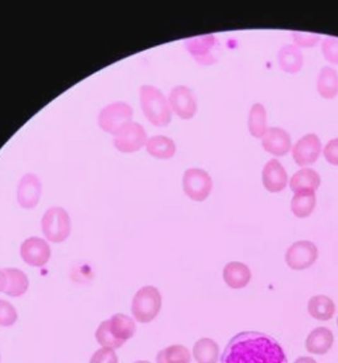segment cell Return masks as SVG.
Here are the masks:
<instances>
[{
	"label": "cell",
	"instance_id": "1",
	"mask_svg": "<svg viewBox=\"0 0 338 363\" xmlns=\"http://www.w3.org/2000/svg\"><path fill=\"white\" fill-rule=\"evenodd\" d=\"M221 363H289V359L274 337L259 332H242L226 345Z\"/></svg>",
	"mask_w": 338,
	"mask_h": 363
},
{
	"label": "cell",
	"instance_id": "2",
	"mask_svg": "<svg viewBox=\"0 0 338 363\" xmlns=\"http://www.w3.org/2000/svg\"><path fill=\"white\" fill-rule=\"evenodd\" d=\"M140 106L144 116L158 128L167 126L172 120V109L168 99L152 85H143L139 91Z\"/></svg>",
	"mask_w": 338,
	"mask_h": 363
},
{
	"label": "cell",
	"instance_id": "3",
	"mask_svg": "<svg viewBox=\"0 0 338 363\" xmlns=\"http://www.w3.org/2000/svg\"><path fill=\"white\" fill-rule=\"evenodd\" d=\"M161 309V294L155 286L140 288L131 303V312L135 321L148 323L153 321Z\"/></svg>",
	"mask_w": 338,
	"mask_h": 363
},
{
	"label": "cell",
	"instance_id": "4",
	"mask_svg": "<svg viewBox=\"0 0 338 363\" xmlns=\"http://www.w3.org/2000/svg\"><path fill=\"white\" fill-rule=\"evenodd\" d=\"M44 236L52 242H65L71 231L69 213L61 207H52L44 213L41 220Z\"/></svg>",
	"mask_w": 338,
	"mask_h": 363
},
{
	"label": "cell",
	"instance_id": "5",
	"mask_svg": "<svg viewBox=\"0 0 338 363\" xmlns=\"http://www.w3.org/2000/svg\"><path fill=\"white\" fill-rule=\"evenodd\" d=\"M134 111L126 102H112L105 106L98 116V125L105 133L117 135L126 125H129Z\"/></svg>",
	"mask_w": 338,
	"mask_h": 363
},
{
	"label": "cell",
	"instance_id": "6",
	"mask_svg": "<svg viewBox=\"0 0 338 363\" xmlns=\"http://www.w3.org/2000/svg\"><path fill=\"white\" fill-rule=\"evenodd\" d=\"M213 181L202 169H188L182 175V190L194 202H204L211 192Z\"/></svg>",
	"mask_w": 338,
	"mask_h": 363
},
{
	"label": "cell",
	"instance_id": "7",
	"mask_svg": "<svg viewBox=\"0 0 338 363\" xmlns=\"http://www.w3.org/2000/svg\"><path fill=\"white\" fill-rule=\"evenodd\" d=\"M148 142L146 129L138 122H129L114 138L117 150L124 154L139 152Z\"/></svg>",
	"mask_w": 338,
	"mask_h": 363
},
{
	"label": "cell",
	"instance_id": "8",
	"mask_svg": "<svg viewBox=\"0 0 338 363\" xmlns=\"http://www.w3.org/2000/svg\"><path fill=\"white\" fill-rule=\"evenodd\" d=\"M318 257L317 247L308 240L293 242L286 253V262L293 271H304L310 268Z\"/></svg>",
	"mask_w": 338,
	"mask_h": 363
},
{
	"label": "cell",
	"instance_id": "9",
	"mask_svg": "<svg viewBox=\"0 0 338 363\" xmlns=\"http://www.w3.org/2000/svg\"><path fill=\"white\" fill-rule=\"evenodd\" d=\"M187 51L190 56L201 65H211L217 61V55L214 50L218 45V41L214 35H202L197 38H190L184 41Z\"/></svg>",
	"mask_w": 338,
	"mask_h": 363
},
{
	"label": "cell",
	"instance_id": "10",
	"mask_svg": "<svg viewBox=\"0 0 338 363\" xmlns=\"http://www.w3.org/2000/svg\"><path fill=\"white\" fill-rule=\"evenodd\" d=\"M169 106L181 120H190L197 111V101L188 86L180 85L173 88L168 97Z\"/></svg>",
	"mask_w": 338,
	"mask_h": 363
},
{
	"label": "cell",
	"instance_id": "11",
	"mask_svg": "<svg viewBox=\"0 0 338 363\" xmlns=\"http://www.w3.org/2000/svg\"><path fill=\"white\" fill-rule=\"evenodd\" d=\"M21 256L23 262L30 267L40 268L50 259V247L47 240L41 238H30L24 240L21 247Z\"/></svg>",
	"mask_w": 338,
	"mask_h": 363
},
{
	"label": "cell",
	"instance_id": "12",
	"mask_svg": "<svg viewBox=\"0 0 338 363\" xmlns=\"http://www.w3.org/2000/svg\"><path fill=\"white\" fill-rule=\"evenodd\" d=\"M321 154V141L316 134H307L301 137L292 147V157L296 164L307 167L317 161Z\"/></svg>",
	"mask_w": 338,
	"mask_h": 363
},
{
	"label": "cell",
	"instance_id": "13",
	"mask_svg": "<svg viewBox=\"0 0 338 363\" xmlns=\"http://www.w3.org/2000/svg\"><path fill=\"white\" fill-rule=\"evenodd\" d=\"M41 196V182L35 174H25L18 186L16 199L23 208H35Z\"/></svg>",
	"mask_w": 338,
	"mask_h": 363
},
{
	"label": "cell",
	"instance_id": "14",
	"mask_svg": "<svg viewBox=\"0 0 338 363\" xmlns=\"http://www.w3.org/2000/svg\"><path fill=\"white\" fill-rule=\"evenodd\" d=\"M263 184L269 192L283 191L289 184V177L283 164L276 160H271L266 163L262 174Z\"/></svg>",
	"mask_w": 338,
	"mask_h": 363
},
{
	"label": "cell",
	"instance_id": "15",
	"mask_svg": "<svg viewBox=\"0 0 338 363\" xmlns=\"http://www.w3.org/2000/svg\"><path fill=\"white\" fill-rule=\"evenodd\" d=\"M262 145L269 154L275 157H283L291 150L292 142L287 131L280 128H269L262 138Z\"/></svg>",
	"mask_w": 338,
	"mask_h": 363
},
{
	"label": "cell",
	"instance_id": "16",
	"mask_svg": "<svg viewBox=\"0 0 338 363\" xmlns=\"http://www.w3.org/2000/svg\"><path fill=\"white\" fill-rule=\"evenodd\" d=\"M223 280L231 289H242L251 280V271L243 262H231L223 268Z\"/></svg>",
	"mask_w": 338,
	"mask_h": 363
},
{
	"label": "cell",
	"instance_id": "17",
	"mask_svg": "<svg viewBox=\"0 0 338 363\" xmlns=\"http://www.w3.org/2000/svg\"><path fill=\"white\" fill-rule=\"evenodd\" d=\"M333 341H334V337H333L332 330L328 328L321 326V328L313 329L309 333L307 341H305V347H307L308 353L324 355L332 349Z\"/></svg>",
	"mask_w": 338,
	"mask_h": 363
},
{
	"label": "cell",
	"instance_id": "18",
	"mask_svg": "<svg viewBox=\"0 0 338 363\" xmlns=\"http://www.w3.org/2000/svg\"><path fill=\"white\" fill-rule=\"evenodd\" d=\"M279 67L287 73H298L303 67V53L293 44H287L278 53Z\"/></svg>",
	"mask_w": 338,
	"mask_h": 363
},
{
	"label": "cell",
	"instance_id": "19",
	"mask_svg": "<svg viewBox=\"0 0 338 363\" xmlns=\"http://www.w3.org/2000/svg\"><path fill=\"white\" fill-rule=\"evenodd\" d=\"M6 273V289L4 292L11 297H21L28 291L30 280L25 273L18 268H7L4 269Z\"/></svg>",
	"mask_w": 338,
	"mask_h": 363
},
{
	"label": "cell",
	"instance_id": "20",
	"mask_svg": "<svg viewBox=\"0 0 338 363\" xmlns=\"http://www.w3.org/2000/svg\"><path fill=\"white\" fill-rule=\"evenodd\" d=\"M146 147L149 155L158 160H170L176 154V143L165 135H155L148 138Z\"/></svg>",
	"mask_w": 338,
	"mask_h": 363
},
{
	"label": "cell",
	"instance_id": "21",
	"mask_svg": "<svg viewBox=\"0 0 338 363\" xmlns=\"http://www.w3.org/2000/svg\"><path fill=\"white\" fill-rule=\"evenodd\" d=\"M308 313L318 321H328L336 313V305L328 296L318 294L309 300Z\"/></svg>",
	"mask_w": 338,
	"mask_h": 363
},
{
	"label": "cell",
	"instance_id": "22",
	"mask_svg": "<svg viewBox=\"0 0 338 363\" xmlns=\"http://www.w3.org/2000/svg\"><path fill=\"white\" fill-rule=\"evenodd\" d=\"M316 207V192L315 190H304L295 192L291 208L296 218H308Z\"/></svg>",
	"mask_w": 338,
	"mask_h": 363
},
{
	"label": "cell",
	"instance_id": "23",
	"mask_svg": "<svg viewBox=\"0 0 338 363\" xmlns=\"http://www.w3.org/2000/svg\"><path fill=\"white\" fill-rule=\"evenodd\" d=\"M317 91L322 99H334L338 94L337 72L330 67H324L318 74Z\"/></svg>",
	"mask_w": 338,
	"mask_h": 363
},
{
	"label": "cell",
	"instance_id": "24",
	"mask_svg": "<svg viewBox=\"0 0 338 363\" xmlns=\"http://www.w3.org/2000/svg\"><path fill=\"white\" fill-rule=\"evenodd\" d=\"M321 178L318 172H315L313 169H301L300 172L293 174V177L289 181V187L292 191L298 192L304 190H316L320 187Z\"/></svg>",
	"mask_w": 338,
	"mask_h": 363
},
{
	"label": "cell",
	"instance_id": "25",
	"mask_svg": "<svg viewBox=\"0 0 338 363\" xmlns=\"http://www.w3.org/2000/svg\"><path fill=\"white\" fill-rule=\"evenodd\" d=\"M110 329L112 334L120 340V341H127L132 338V335L136 332V325L135 321L126 315V314H114L109 320Z\"/></svg>",
	"mask_w": 338,
	"mask_h": 363
},
{
	"label": "cell",
	"instance_id": "26",
	"mask_svg": "<svg viewBox=\"0 0 338 363\" xmlns=\"http://www.w3.org/2000/svg\"><path fill=\"white\" fill-rule=\"evenodd\" d=\"M193 357L197 363H217L219 358L218 345L210 338H201L193 346Z\"/></svg>",
	"mask_w": 338,
	"mask_h": 363
},
{
	"label": "cell",
	"instance_id": "27",
	"mask_svg": "<svg viewBox=\"0 0 338 363\" xmlns=\"http://www.w3.org/2000/svg\"><path fill=\"white\" fill-rule=\"evenodd\" d=\"M267 111L262 104L252 105L249 116L250 134L255 138H263L267 131Z\"/></svg>",
	"mask_w": 338,
	"mask_h": 363
},
{
	"label": "cell",
	"instance_id": "28",
	"mask_svg": "<svg viewBox=\"0 0 338 363\" xmlns=\"http://www.w3.org/2000/svg\"><path fill=\"white\" fill-rule=\"evenodd\" d=\"M190 350L182 345H172L159 352L156 363H190Z\"/></svg>",
	"mask_w": 338,
	"mask_h": 363
},
{
	"label": "cell",
	"instance_id": "29",
	"mask_svg": "<svg viewBox=\"0 0 338 363\" xmlns=\"http://www.w3.org/2000/svg\"><path fill=\"white\" fill-rule=\"evenodd\" d=\"M95 338H97V342L100 343L102 347H107V349H120L123 345L124 341H120L118 340L112 332L110 329L109 320L107 321H103L98 326L97 332H95Z\"/></svg>",
	"mask_w": 338,
	"mask_h": 363
},
{
	"label": "cell",
	"instance_id": "30",
	"mask_svg": "<svg viewBox=\"0 0 338 363\" xmlns=\"http://www.w3.org/2000/svg\"><path fill=\"white\" fill-rule=\"evenodd\" d=\"M18 321V312L12 303L0 300V326H12Z\"/></svg>",
	"mask_w": 338,
	"mask_h": 363
},
{
	"label": "cell",
	"instance_id": "31",
	"mask_svg": "<svg viewBox=\"0 0 338 363\" xmlns=\"http://www.w3.org/2000/svg\"><path fill=\"white\" fill-rule=\"evenodd\" d=\"M322 55L325 60L332 64H338V39L337 38H325L322 40Z\"/></svg>",
	"mask_w": 338,
	"mask_h": 363
},
{
	"label": "cell",
	"instance_id": "32",
	"mask_svg": "<svg viewBox=\"0 0 338 363\" xmlns=\"http://www.w3.org/2000/svg\"><path fill=\"white\" fill-rule=\"evenodd\" d=\"M293 40L296 43V47H307L312 48L317 45L320 36L316 33H304V32H291Z\"/></svg>",
	"mask_w": 338,
	"mask_h": 363
},
{
	"label": "cell",
	"instance_id": "33",
	"mask_svg": "<svg viewBox=\"0 0 338 363\" xmlns=\"http://www.w3.org/2000/svg\"><path fill=\"white\" fill-rule=\"evenodd\" d=\"M90 363H118V355L114 352V349L102 347L93 354Z\"/></svg>",
	"mask_w": 338,
	"mask_h": 363
},
{
	"label": "cell",
	"instance_id": "34",
	"mask_svg": "<svg viewBox=\"0 0 338 363\" xmlns=\"http://www.w3.org/2000/svg\"><path fill=\"white\" fill-rule=\"evenodd\" d=\"M324 157L325 160L333 164V166H338V138H334L332 141L328 142V145L324 149Z\"/></svg>",
	"mask_w": 338,
	"mask_h": 363
},
{
	"label": "cell",
	"instance_id": "35",
	"mask_svg": "<svg viewBox=\"0 0 338 363\" xmlns=\"http://www.w3.org/2000/svg\"><path fill=\"white\" fill-rule=\"evenodd\" d=\"M6 283H7V280H6V273H4L3 269H0V292H4Z\"/></svg>",
	"mask_w": 338,
	"mask_h": 363
},
{
	"label": "cell",
	"instance_id": "36",
	"mask_svg": "<svg viewBox=\"0 0 338 363\" xmlns=\"http://www.w3.org/2000/svg\"><path fill=\"white\" fill-rule=\"evenodd\" d=\"M293 363H317L312 357H300Z\"/></svg>",
	"mask_w": 338,
	"mask_h": 363
},
{
	"label": "cell",
	"instance_id": "37",
	"mask_svg": "<svg viewBox=\"0 0 338 363\" xmlns=\"http://www.w3.org/2000/svg\"><path fill=\"white\" fill-rule=\"evenodd\" d=\"M135 363H151V362H148V361H136V362Z\"/></svg>",
	"mask_w": 338,
	"mask_h": 363
},
{
	"label": "cell",
	"instance_id": "38",
	"mask_svg": "<svg viewBox=\"0 0 338 363\" xmlns=\"http://www.w3.org/2000/svg\"><path fill=\"white\" fill-rule=\"evenodd\" d=\"M337 326H338V320H337Z\"/></svg>",
	"mask_w": 338,
	"mask_h": 363
}]
</instances>
